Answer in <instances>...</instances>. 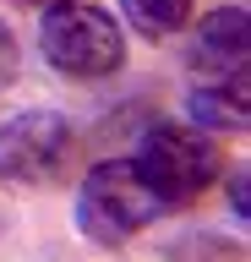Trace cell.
I'll return each instance as SVG.
<instances>
[{"label": "cell", "mask_w": 251, "mask_h": 262, "mask_svg": "<svg viewBox=\"0 0 251 262\" xmlns=\"http://www.w3.org/2000/svg\"><path fill=\"white\" fill-rule=\"evenodd\" d=\"M230 202H235V213H240V219L251 213V202H246V169H235V175H230Z\"/></svg>", "instance_id": "9c48e42d"}, {"label": "cell", "mask_w": 251, "mask_h": 262, "mask_svg": "<svg viewBox=\"0 0 251 262\" xmlns=\"http://www.w3.org/2000/svg\"><path fill=\"white\" fill-rule=\"evenodd\" d=\"M158 213H169V202L136 175L131 159H104L82 175L77 191V224L82 235H93L99 246H120L136 229H148Z\"/></svg>", "instance_id": "6da1fadb"}, {"label": "cell", "mask_w": 251, "mask_h": 262, "mask_svg": "<svg viewBox=\"0 0 251 262\" xmlns=\"http://www.w3.org/2000/svg\"><path fill=\"white\" fill-rule=\"evenodd\" d=\"M131 164L169 208L202 196L213 186V175H218V153H213V142H208V131L202 126H169V120L142 131V147H136Z\"/></svg>", "instance_id": "7a4b0ae2"}, {"label": "cell", "mask_w": 251, "mask_h": 262, "mask_svg": "<svg viewBox=\"0 0 251 262\" xmlns=\"http://www.w3.org/2000/svg\"><path fill=\"white\" fill-rule=\"evenodd\" d=\"M17 77V38H11V28L0 22V88Z\"/></svg>", "instance_id": "ba28073f"}, {"label": "cell", "mask_w": 251, "mask_h": 262, "mask_svg": "<svg viewBox=\"0 0 251 262\" xmlns=\"http://www.w3.org/2000/svg\"><path fill=\"white\" fill-rule=\"evenodd\" d=\"M126 6V22L148 38H169L191 22V0H120Z\"/></svg>", "instance_id": "52a82bcc"}, {"label": "cell", "mask_w": 251, "mask_h": 262, "mask_svg": "<svg viewBox=\"0 0 251 262\" xmlns=\"http://www.w3.org/2000/svg\"><path fill=\"white\" fill-rule=\"evenodd\" d=\"M191 120L202 131H246L251 120V82L246 77H224V82H202L191 93Z\"/></svg>", "instance_id": "8992f818"}, {"label": "cell", "mask_w": 251, "mask_h": 262, "mask_svg": "<svg viewBox=\"0 0 251 262\" xmlns=\"http://www.w3.org/2000/svg\"><path fill=\"white\" fill-rule=\"evenodd\" d=\"M71 159V120L55 110H28L11 115L0 126V175L22 180V186H38V180H55Z\"/></svg>", "instance_id": "277c9868"}, {"label": "cell", "mask_w": 251, "mask_h": 262, "mask_svg": "<svg viewBox=\"0 0 251 262\" xmlns=\"http://www.w3.org/2000/svg\"><path fill=\"white\" fill-rule=\"evenodd\" d=\"M44 55L66 77H109L126 60V38L109 11L82 6V0H60L44 11Z\"/></svg>", "instance_id": "3957f363"}, {"label": "cell", "mask_w": 251, "mask_h": 262, "mask_svg": "<svg viewBox=\"0 0 251 262\" xmlns=\"http://www.w3.org/2000/svg\"><path fill=\"white\" fill-rule=\"evenodd\" d=\"M246 49H251V22L240 6H224V11L202 16V28L191 33V71L208 82L224 77H246Z\"/></svg>", "instance_id": "5b68a950"}]
</instances>
